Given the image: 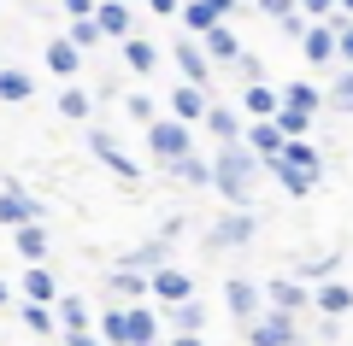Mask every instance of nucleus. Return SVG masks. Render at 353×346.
Returning <instances> with one entry per match:
<instances>
[{"instance_id":"nucleus-1","label":"nucleus","mask_w":353,"mask_h":346,"mask_svg":"<svg viewBox=\"0 0 353 346\" xmlns=\"http://www.w3.org/2000/svg\"><path fill=\"white\" fill-rule=\"evenodd\" d=\"M259 171H265V159L248 141H224L212 153V188L230 206H259Z\"/></svg>"},{"instance_id":"nucleus-2","label":"nucleus","mask_w":353,"mask_h":346,"mask_svg":"<svg viewBox=\"0 0 353 346\" xmlns=\"http://www.w3.org/2000/svg\"><path fill=\"white\" fill-rule=\"evenodd\" d=\"M259 241V206H230L224 217H212V229L201 235L206 252H241Z\"/></svg>"},{"instance_id":"nucleus-3","label":"nucleus","mask_w":353,"mask_h":346,"mask_svg":"<svg viewBox=\"0 0 353 346\" xmlns=\"http://www.w3.org/2000/svg\"><path fill=\"white\" fill-rule=\"evenodd\" d=\"M241 334H248V346H306L301 317L294 311H277V305H265L253 323H241Z\"/></svg>"},{"instance_id":"nucleus-4","label":"nucleus","mask_w":353,"mask_h":346,"mask_svg":"<svg viewBox=\"0 0 353 346\" xmlns=\"http://www.w3.org/2000/svg\"><path fill=\"white\" fill-rule=\"evenodd\" d=\"M148 153H153L159 164H171V159H183V153H194V124H189V118H176V111L153 118V124H148Z\"/></svg>"},{"instance_id":"nucleus-5","label":"nucleus","mask_w":353,"mask_h":346,"mask_svg":"<svg viewBox=\"0 0 353 346\" xmlns=\"http://www.w3.org/2000/svg\"><path fill=\"white\" fill-rule=\"evenodd\" d=\"M88 153H94V159H101V164H106V171H112L124 188H136V182H141V164H136V159H130V153L112 141V129H88Z\"/></svg>"},{"instance_id":"nucleus-6","label":"nucleus","mask_w":353,"mask_h":346,"mask_svg":"<svg viewBox=\"0 0 353 346\" xmlns=\"http://www.w3.org/2000/svg\"><path fill=\"white\" fill-rule=\"evenodd\" d=\"M171 65L183 71V83H206L212 88V53H206V41L201 36H183V41H171Z\"/></svg>"},{"instance_id":"nucleus-7","label":"nucleus","mask_w":353,"mask_h":346,"mask_svg":"<svg viewBox=\"0 0 353 346\" xmlns=\"http://www.w3.org/2000/svg\"><path fill=\"white\" fill-rule=\"evenodd\" d=\"M294 47L306 53V65H341V36H336V24H330V18H312V24H306V36L294 41Z\"/></svg>"},{"instance_id":"nucleus-8","label":"nucleus","mask_w":353,"mask_h":346,"mask_svg":"<svg viewBox=\"0 0 353 346\" xmlns=\"http://www.w3.org/2000/svg\"><path fill=\"white\" fill-rule=\"evenodd\" d=\"M259 305H265V282H253V276H230V282H224V311L236 323H253Z\"/></svg>"},{"instance_id":"nucleus-9","label":"nucleus","mask_w":353,"mask_h":346,"mask_svg":"<svg viewBox=\"0 0 353 346\" xmlns=\"http://www.w3.org/2000/svg\"><path fill=\"white\" fill-rule=\"evenodd\" d=\"M265 305L301 317V311L312 305V282H306V276H265Z\"/></svg>"},{"instance_id":"nucleus-10","label":"nucleus","mask_w":353,"mask_h":346,"mask_svg":"<svg viewBox=\"0 0 353 346\" xmlns=\"http://www.w3.org/2000/svg\"><path fill=\"white\" fill-rule=\"evenodd\" d=\"M241 118H248V111H241V100H236V106L212 100V111L201 118V129H206V136L218 141V147H224V141H241V136H248V124H241Z\"/></svg>"},{"instance_id":"nucleus-11","label":"nucleus","mask_w":353,"mask_h":346,"mask_svg":"<svg viewBox=\"0 0 353 346\" xmlns=\"http://www.w3.org/2000/svg\"><path fill=\"white\" fill-rule=\"evenodd\" d=\"M241 141H248V147L259 153L265 164H271V159H277L283 147H289V129H283L277 118H248V136H241Z\"/></svg>"},{"instance_id":"nucleus-12","label":"nucleus","mask_w":353,"mask_h":346,"mask_svg":"<svg viewBox=\"0 0 353 346\" xmlns=\"http://www.w3.org/2000/svg\"><path fill=\"white\" fill-rule=\"evenodd\" d=\"M36 217H41V206H36V194H30L24 182H6V188H0V223H6V229L36 223Z\"/></svg>"},{"instance_id":"nucleus-13","label":"nucleus","mask_w":353,"mask_h":346,"mask_svg":"<svg viewBox=\"0 0 353 346\" xmlns=\"http://www.w3.org/2000/svg\"><path fill=\"white\" fill-rule=\"evenodd\" d=\"M41 59H48V71L59 76V83H77V71H83V47H77L71 36H53L48 47H41Z\"/></svg>"},{"instance_id":"nucleus-14","label":"nucleus","mask_w":353,"mask_h":346,"mask_svg":"<svg viewBox=\"0 0 353 346\" xmlns=\"http://www.w3.org/2000/svg\"><path fill=\"white\" fill-rule=\"evenodd\" d=\"M194 294V276L189 270H176V264H153V299L159 305H176V299H189Z\"/></svg>"},{"instance_id":"nucleus-15","label":"nucleus","mask_w":353,"mask_h":346,"mask_svg":"<svg viewBox=\"0 0 353 346\" xmlns=\"http://www.w3.org/2000/svg\"><path fill=\"white\" fill-rule=\"evenodd\" d=\"M265 171L277 176V188H283V194H289V199H306V194H312V188H318V176H312V171H301V164H294V159H283V153H277V159H271V164H265Z\"/></svg>"},{"instance_id":"nucleus-16","label":"nucleus","mask_w":353,"mask_h":346,"mask_svg":"<svg viewBox=\"0 0 353 346\" xmlns=\"http://www.w3.org/2000/svg\"><path fill=\"white\" fill-rule=\"evenodd\" d=\"M312 311H324V317H353V282H318L312 288Z\"/></svg>"},{"instance_id":"nucleus-17","label":"nucleus","mask_w":353,"mask_h":346,"mask_svg":"<svg viewBox=\"0 0 353 346\" xmlns=\"http://www.w3.org/2000/svg\"><path fill=\"white\" fill-rule=\"evenodd\" d=\"M171 111H176V118H189V124H201L206 111H212V88H206V83H183V88H171Z\"/></svg>"},{"instance_id":"nucleus-18","label":"nucleus","mask_w":353,"mask_h":346,"mask_svg":"<svg viewBox=\"0 0 353 346\" xmlns=\"http://www.w3.org/2000/svg\"><path fill=\"white\" fill-rule=\"evenodd\" d=\"M241 111L248 118H277L283 111V88H271V83H241Z\"/></svg>"},{"instance_id":"nucleus-19","label":"nucleus","mask_w":353,"mask_h":346,"mask_svg":"<svg viewBox=\"0 0 353 346\" xmlns=\"http://www.w3.org/2000/svg\"><path fill=\"white\" fill-rule=\"evenodd\" d=\"M159 329H171V323H165L148 299H136V305H130V346H159Z\"/></svg>"},{"instance_id":"nucleus-20","label":"nucleus","mask_w":353,"mask_h":346,"mask_svg":"<svg viewBox=\"0 0 353 346\" xmlns=\"http://www.w3.org/2000/svg\"><path fill=\"white\" fill-rule=\"evenodd\" d=\"M18 323H24L30 334H59V305L53 299H18Z\"/></svg>"},{"instance_id":"nucleus-21","label":"nucleus","mask_w":353,"mask_h":346,"mask_svg":"<svg viewBox=\"0 0 353 346\" xmlns=\"http://www.w3.org/2000/svg\"><path fill=\"white\" fill-rule=\"evenodd\" d=\"M118 59H124L136 76H153V71H159V47H153L148 36H124V41H118Z\"/></svg>"},{"instance_id":"nucleus-22","label":"nucleus","mask_w":353,"mask_h":346,"mask_svg":"<svg viewBox=\"0 0 353 346\" xmlns=\"http://www.w3.org/2000/svg\"><path fill=\"white\" fill-rule=\"evenodd\" d=\"M201 41H206V53H212V59H218V65H236V59H241V53H248V41H241V36H236V30H230V18H224V24H212V30H206V36H201Z\"/></svg>"},{"instance_id":"nucleus-23","label":"nucleus","mask_w":353,"mask_h":346,"mask_svg":"<svg viewBox=\"0 0 353 346\" xmlns=\"http://www.w3.org/2000/svg\"><path fill=\"white\" fill-rule=\"evenodd\" d=\"M165 176H176L183 188H212V159H201V153H183V159L165 164Z\"/></svg>"},{"instance_id":"nucleus-24","label":"nucleus","mask_w":353,"mask_h":346,"mask_svg":"<svg viewBox=\"0 0 353 346\" xmlns=\"http://www.w3.org/2000/svg\"><path fill=\"white\" fill-rule=\"evenodd\" d=\"M12 247H18V259H24V264H48V229H41V223H18V229H12Z\"/></svg>"},{"instance_id":"nucleus-25","label":"nucleus","mask_w":353,"mask_h":346,"mask_svg":"<svg viewBox=\"0 0 353 346\" xmlns=\"http://www.w3.org/2000/svg\"><path fill=\"white\" fill-rule=\"evenodd\" d=\"M283 106H301V111H312V118H318V111L330 106V88L306 83V76H301V83H283Z\"/></svg>"},{"instance_id":"nucleus-26","label":"nucleus","mask_w":353,"mask_h":346,"mask_svg":"<svg viewBox=\"0 0 353 346\" xmlns=\"http://www.w3.org/2000/svg\"><path fill=\"white\" fill-rule=\"evenodd\" d=\"M30 94H36V76H30L24 65H0V100H6V106H24Z\"/></svg>"},{"instance_id":"nucleus-27","label":"nucleus","mask_w":353,"mask_h":346,"mask_svg":"<svg viewBox=\"0 0 353 346\" xmlns=\"http://www.w3.org/2000/svg\"><path fill=\"white\" fill-rule=\"evenodd\" d=\"M94 334H101L106 346H130V305H118V299H112V311L94 317Z\"/></svg>"},{"instance_id":"nucleus-28","label":"nucleus","mask_w":353,"mask_h":346,"mask_svg":"<svg viewBox=\"0 0 353 346\" xmlns=\"http://www.w3.org/2000/svg\"><path fill=\"white\" fill-rule=\"evenodd\" d=\"M94 18H101V30H106L112 41L136 36V18H130V6H124V0H101V6H94Z\"/></svg>"},{"instance_id":"nucleus-29","label":"nucleus","mask_w":353,"mask_h":346,"mask_svg":"<svg viewBox=\"0 0 353 346\" xmlns=\"http://www.w3.org/2000/svg\"><path fill=\"white\" fill-rule=\"evenodd\" d=\"M59 294H65V288L53 282L48 264H24V299H53V305H59Z\"/></svg>"},{"instance_id":"nucleus-30","label":"nucleus","mask_w":353,"mask_h":346,"mask_svg":"<svg viewBox=\"0 0 353 346\" xmlns=\"http://www.w3.org/2000/svg\"><path fill=\"white\" fill-rule=\"evenodd\" d=\"M59 323H65V334L94 329V311H88V299H83V294H59Z\"/></svg>"},{"instance_id":"nucleus-31","label":"nucleus","mask_w":353,"mask_h":346,"mask_svg":"<svg viewBox=\"0 0 353 346\" xmlns=\"http://www.w3.org/2000/svg\"><path fill=\"white\" fill-rule=\"evenodd\" d=\"M212 24H224V12H218L212 0H183V30L189 36H206Z\"/></svg>"},{"instance_id":"nucleus-32","label":"nucleus","mask_w":353,"mask_h":346,"mask_svg":"<svg viewBox=\"0 0 353 346\" xmlns=\"http://www.w3.org/2000/svg\"><path fill=\"white\" fill-rule=\"evenodd\" d=\"M165 323H171V329H206V305L201 299H176V305H165Z\"/></svg>"},{"instance_id":"nucleus-33","label":"nucleus","mask_w":353,"mask_h":346,"mask_svg":"<svg viewBox=\"0 0 353 346\" xmlns=\"http://www.w3.org/2000/svg\"><path fill=\"white\" fill-rule=\"evenodd\" d=\"M88 111H94V94H88V88H77V83H65V88H59V118L83 124Z\"/></svg>"},{"instance_id":"nucleus-34","label":"nucleus","mask_w":353,"mask_h":346,"mask_svg":"<svg viewBox=\"0 0 353 346\" xmlns=\"http://www.w3.org/2000/svg\"><path fill=\"white\" fill-rule=\"evenodd\" d=\"M283 159H294L301 171H312L318 182H324V159H318V147H312L306 136H289V147H283Z\"/></svg>"},{"instance_id":"nucleus-35","label":"nucleus","mask_w":353,"mask_h":346,"mask_svg":"<svg viewBox=\"0 0 353 346\" xmlns=\"http://www.w3.org/2000/svg\"><path fill=\"white\" fill-rule=\"evenodd\" d=\"M124 118H130V124H141V129H148L153 118H159V100H153V94H141V88H136V94H124Z\"/></svg>"},{"instance_id":"nucleus-36","label":"nucleus","mask_w":353,"mask_h":346,"mask_svg":"<svg viewBox=\"0 0 353 346\" xmlns=\"http://www.w3.org/2000/svg\"><path fill=\"white\" fill-rule=\"evenodd\" d=\"M71 41H77V47H101V41H112V36L101 30V18L88 12V18H71Z\"/></svg>"},{"instance_id":"nucleus-37","label":"nucleus","mask_w":353,"mask_h":346,"mask_svg":"<svg viewBox=\"0 0 353 346\" xmlns=\"http://www.w3.org/2000/svg\"><path fill=\"white\" fill-rule=\"evenodd\" d=\"M330 106L353 111V65H341V71H336V83H330Z\"/></svg>"},{"instance_id":"nucleus-38","label":"nucleus","mask_w":353,"mask_h":346,"mask_svg":"<svg viewBox=\"0 0 353 346\" xmlns=\"http://www.w3.org/2000/svg\"><path fill=\"white\" fill-rule=\"evenodd\" d=\"M336 264H341L336 252H324V259H306V264H301V276L318 288V282H330V276H336Z\"/></svg>"},{"instance_id":"nucleus-39","label":"nucleus","mask_w":353,"mask_h":346,"mask_svg":"<svg viewBox=\"0 0 353 346\" xmlns=\"http://www.w3.org/2000/svg\"><path fill=\"white\" fill-rule=\"evenodd\" d=\"M277 124L289 129V136H312V111H301V106H283V111H277Z\"/></svg>"},{"instance_id":"nucleus-40","label":"nucleus","mask_w":353,"mask_h":346,"mask_svg":"<svg viewBox=\"0 0 353 346\" xmlns=\"http://www.w3.org/2000/svg\"><path fill=\"white\" fill-rule=\"evenodd\" d=\"M230 71H236L241 83H265V59H259V53H241V59L230 65Z\"/></svg>"},{"instance_id":"nucleus-41","label":"nucleus","mask_w":353,"mask_h":346,"mask_svg":"<svg viewBox=\"0 0 353 346\" xmlns=\"http://www.w3.org/2000/svg\"><path fill=\"white\" fill-rule=\"evenodd\" d=\"M253 12H265V18H289V12H301V0H253Z\"/></svg>"},{"instance_id":"nucleus-42","label":"nucleus","mask_w":353,"mask_h":346,"mask_svg":"<svg viewBox=\"0 0 353 346\" xmlns=\"http://www.w3.org/2000/svg\"><path fill=\"white\" fill-rule=\"evenodd\" d=\"M165 346H206V340H201V329H171Z\"/></svg>"},{"instance_id":"nucleus-43","label":"nucleus","mask_w":353,"mask_h":346,"mask_svg":"<svg viewBox=\"0 0 353 346\" xmlns=\"http://www.w3.org/2000/svg\"><path fill=\"white\" fill-rule=\"evenodd\" d=\"M94 6H101V0H59V12H65V18H88Z\"/></svg>"},{"instance_id":"nucleus-44","label":"nucleus","mask_w":353,"mask_h":346,"mask_svg":"<svg viewBox=\"0 0 353 346\" xmlns=\"http://www.w3.org/2000/svg\"><path fill=\"white\" fill-rule=\"evenodd\" d=\"M336 6H341V0H301V12H306V18H330Z\"/></svg>"},{"instance_id":"nucleus-45","label":"nucleus","mask_w":353,"mask_h":346,"mask_svg":"<svg viewBox=\"0 0 353 346\" xmlns=\"http://www.w3.org/2000/svg\"><path fill=\"white\" fill-rule=\"evenodd\" d=\"M318 334H324L330 346H341V323H336V317H324V311H318Z\"/></svg>"},{"instance_id":"nucleus-46","label":"nucleus","mask_w":353,"mask_h":346,"mask_svg":"<svg viewBox=\"0 0 353 346\" xmlns=\"http://www.w3.org/2000/svg\"><path fill=\"white\" fill-rule=\"evenodd\" d=\"M148 12H159V18H183V0H148Z\"/></svg>"},{"instance_id":"nucleus-47","label":"nucleus","mask_w":353,"mask_h":346,"mask_svg":"<svg viewBox=\"0 0 353 346\" xmlns=\"http://www.w3.org/2000/svg\"><path fill=\"white\" fill-rule=\"evenodd\" d=\"M65 346H106V340L94 329H83V334H65Z\"/></svg>"},{"instance_id":"nucleus-48","label":"nucleus","mask_w":353,"mask_h":346,"mask_svg":"<svg viewBox=\"0 0 353 346\" xmlns=\"http://www.w3.org/2000/svg\"><path fill=\"white\" fill-rule=\"evenodd\" d=\"M212 6H218V12H224V18H230V12H236V0H212Z\"/></svg>"},{"instance_id":"nucleus-49","label":"nucleus","mask_w":353,"mask_h":346,"mask_svg":"<svg viewBox=\"0 0 353 346\" xmlns=\"http://www.w3.org/2000/svg\"><path fill=\"white\" fill-rule=\"evenodd\" d=\"M0 305H12V288H6V282H0Z\"/></svg>"},{"instance_id":"nucleus-50","label":"nucleus","mask_w":353,"mask_h":346,"mask_svg":"<svg viewBox=\"0 0 353 346\" xmlns=\"http://www.w3.org/2000/svg\"><path fill=\"white\" fill-rule=\"evenodd\" d=\"M341 12H353V0H341Z\"/></svg>"},{"instance_id":"nucleus-51","label":"nucleus","mask_w":353,"mask_h":346,"mask_svg":"<svg viewBox=\"0 0 353 346\" xmlns=\"http://www.w3.org/2000/svg\"><path fill=\"white\" fill-rule=\"evenodd\" d=\"M341 346H347V340H341Z\"/></svg>"}]
</instances>
